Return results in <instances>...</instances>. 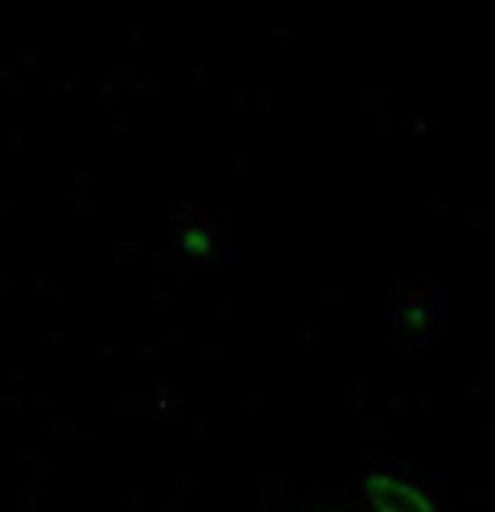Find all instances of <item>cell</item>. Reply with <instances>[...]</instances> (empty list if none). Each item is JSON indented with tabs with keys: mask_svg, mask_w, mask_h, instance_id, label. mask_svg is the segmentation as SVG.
Instances as JSON below:
<instances>
[{
	"mask_svg": "<svg viewBox=\"0 0 495 512\" xmlns=\"http://www.w3.org/2000/svg\"><path fill=\"white\" fill-rule=\"evenodd\" d=\"M361 499L368 512H442L432 492L394 469H374L364 475Z\"/></svg>",
	"mask_w": 495,
	"mask_h": 512,
	"instance_id": "1",
	"label": "cell"
},
{
	"mask_svg": "<svg viewBox=\"0 0 495 512\" xmlns=\"http://www.w3.org/2000/svg\"><path fill=\"white\" fill-rule=\"evenodd\" d=\"M223 246L226 240H223V233H219V226H213L199 213L176 219V226H172L169 250L179 263H213L219 260Z\"/></svg>",
	"mask_w": 495,
	"mask_h": 512,
	"instance_id": "2",
	"label": "cell"
},
{
	"mask_svg": "<svg viewBox=\"0 0 495 512\" xmlns=\"http://www.w3.org/2000/svg\"><path fill=\"white\" fill-rule=\"evenodd\" d=\"M310 512H324V509H310Z\"/></svg>",
	"mask_w": 495,
	"mask_h": 512,
	"instance_id": "3",
	"label": "cell"
}]
</instances>
